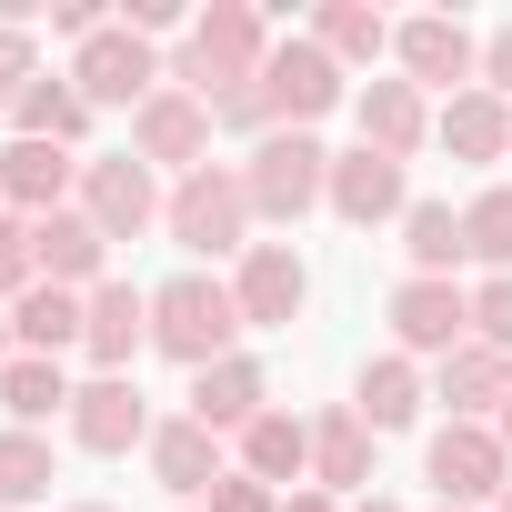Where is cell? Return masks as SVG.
Instances as JSON below:
<instances>
[{"instance_id":"1","label":"cell","mask_w":512,"mask_h":512,"mask_svg":"<svg viewBox=\"0 0 512 512\" xmlns=\"http://www.w3.org/2000/svg\"><path fill=\"white\" fill-rule=\"evenodd\" d=\"M262 61H272V21L251 11V0H211V11H191V31H181L171 91L211 101V91H241V81H262Z\"/></svg>"},{"instance_id":"2","label":"cell","mask_w":512,"mask_h":512,"mask_svg":"<svg viewBox=\"0 0 512 512\" xmlns=\"http://www.w3.org/2000/svg\"><path fill=\"white\" fill-rule=\"evenodd\" d=\"M151 352H171L181 372L231 362V352H241V302H231V282H211V272L161 282V292H151Z\"/></svg>"},{"instance_id":"3","label":"cell","mask_w":512,"mask_h":512,"mask_svg":"<svg viewBox=\"0 0 512 512\" xmlns=\"http://www.w3.org/2000/svg\"><path fill=\"white\" fill-rule=\"evenodd\" d=\"M161 231L191 251V262H241V251H251V191H241V161H201L191 181H171Z\"/></svg>"},{"instance_id":"4","label":"cell","mask_w":512,"mask_h":512,"mask_svg":"<svg viewBox=\"0 0 512 512\" xmlns=\"http://www.w3.org/2000/svg\"><path fill=\"white\" fill-rule=\"evenodd\" d=\"M241 191H251V221H302V211H322L332 201V151L312 141V131H272V141H251L241 151Z\"/></svg>"},{"instance_id":"5","label":"cell","mask_w":512,"mask_h":512,"mask_svg":"<svg viewBox=\"0 0 512 512\" xmlns=\"http://www.w3.org/2000/svg\"><path fill=\"white\" fill-rule=\"evenodd\" d=\"M262 101H272V131H312V121H332V111L352 101V71L302 31V41H272V61H262Z\"/></svg>"},{"instance_id":"6","label":"cell","mask_w":512,"mask_h":512,"mask_svg":"<svg viewBox=\"0 0 512 512\" xmlns=\"http://www.w3.org/2000/svg\"><path fill=\"white\" fill-rule=\"evenodd\" d=\"M422 472H432V492H442L452 512H492V502L512 492V452H502L492 422H442L432 452H422Z\"/></svg>"},{"instance_id":"7","label":"cell","mask_w":512,"mask_h":512,"mask_svg":"<svg viewBox=\"0 0 512 512\" xmlns=\"http://www.w3.org/2000/svg\"><path fill=\"white\" fill-rule=\"evenodd\" d=\"M161 81H171V71H161V51H151L141 31H121V21H111L101 41H81V51H71V91H81L91 111H141Z\"/></svg>"},{"instance_id":"8","label":"cell","mask_w":512,"mask_h":512,"mask_svg":"<svg viewBox=\"0 0 512 512\" xmlns=\"http://www.w3.org/2000/svg\"><path fill=\"white\" fill-rule=\"evenodd\" d=\"M71 211H91L101 241H141V231L171 211V191L151 181L141 151H101V161H81V201H71Z\"/></svg>"},{"instance_id":"9","label":"cell","mask_w":512,"mask_h":512,"mask_svg":"<svg viewBox=\"0 0 512 512\" xmlns=\"http://www.w3.org/2000/svg\"><path fill=\"white\" fill-rule=\"evenodd\" d=\"M462 342H472V292L402 272V282H392V352H402V362H452Z\"/></svg>"},{"instance_id":"10","label":"cell","mask_w":512,"mask_h":512,"mask_svg":"<svg viewBox=\"0 0 512 512\" xmlns=\"http://www.w3.org/2000/svg\"><path fill=\"white\" fill-rule=\"evenodd\" d=\"M231 302H241V332H292L302 302H312V272L292 241H251L231 262Z\"/></svg>"},{"instance_id":"11","label":"cell","mask_w":512,"mask_h":512,"mask_svg":"<svg viewBox=\"0 0 512 512\" xmlns=\"http://www.w3.org/2000/svg\"><path fill=\"white\" fill-rule=\"evenodd\" d=\"M392 61H402L412 91H472V81H482V41H472L452 11H412V21H392Z\"/></svg>"},{"instance_id":"12","label":"cell","mask_w":512,"mask_h":512,"mask_svg":"<svg viewBox=\"0 0 512 512\" xmlns=\"http://www.w3.org/2000/svg\"><path fill=\"white\" fill-rule=\"evenodd\" d=\"M151 432H161V422H151V402H141L131 372H91V382L71 392V442H81V452H101V462H111V452H151Z\"/></svg>"},{"instance_id":"13","label":"cell","mask_w":512,"mask_h":512,"mask_svg":"<svg viewBox=\"0 0 512 512\" xmlns=\"http://www.w3.org/2000/svg\"><path fill=\"white\" fill-rule=\"evenodd\" d=\"M131 151H141L151 171H181V181H191V171L211 161V101H191V91L161 81V91L131 111Z\"/></svg>"},{"instance_id":"14","label":"cell","mask_w":512,"mask_h":512,"mask_svg":"<svg viewBox=\"0 0 512 512\" xmlns=\"http://www.w3.org/2000/svg\"><path fill=\"white\" fill-rule=\"evenodd\" d=\"M0 201H11V221H51L81 201V161L61 141H11L0 151Z\"/></svg>"},{"instance_id":"15","label":"cell","mask_w":512,"mask_h":512,"mask_svg":"<svg viewBox=\"0 0 512 512\" xmlns=\"http://www.w3.org/2000/svg\"><path fill=\"white\" fill-rule=\"evenodd\" d=\"M352 121H362V151L412 161V151L432 141V91H412L402 71H392V81H362V91H352Z\"/></svg>"},{"instance_id":"16","label":"cell","mask_w":512,"mask_h":512,"mask_svg":"<svg viewBox=\"0 0 512 512\" xmlns=\"http://www.w3.org/2000/svg\"><path fill=\"white\" fill-rule=\"evenodd\" d=\"M322 211H342L352 231H382V221L412 211V181H402V161H382V151H332V201H322Z\"/></svg>"},{"instance_id":"17","label":"cell","mask_w":512,"mask_h":512,"mask_svg":"<svg viewBox=\"0 0 512 512\" xmlns=\"http://www.w3.org/2000/svg\"><path fill=\"white\" fill-rule=\"evenodd\" d=\"M31 262H41V282H61V292H101V282H111V241H101L91 211H51V221H31Z\"/></svg>"},{"instance_id":"18","label":"cell","mask_w":512,"mask_h":512,"mask_svg":"<svg viewBox=\"0 0 512 512\" xmlns=\"http://www.w3.org/2000/svg\"><path fill=\"white\" fill-rule=\"evenodd\" d=\"M262 412H272V382H262V362H251V352H231V362L191 372V422H201V432L241 442V432L262 422Z\"/></svg>"},{"instance_id":"19","label":"cell","mask_w":512,"mask_h":512,"mask_svg":"<svg viewBox=\"0 0 512 512\" xmlns=\"http://www.w3.org/2000/svg\"><path fill=\"white\" fill-rule=\"evenodd\" d=\"M81 352H91V372H131L151 352V292L141 282H101L91 322H81Z\"/></svg>"},{"instance_id":"20","label":"cell","mask_w":512,"mask_h":512,"mask_svg":"<svg viewBox=\"0 0 512 512\" xmlns=\"http://www.w3.org/2000/svg\"><path fill=\"white\" fill-rule=\"evenodd\" d=\"M141 462H151V482H161L171 502H211V482L231 472V462H221V432H201L191 412H171V422L151 432V452H141Z\"/></svg>"},{"instance_id":"21","label":"cell","mask_w":512,"mask_h":512,"mask_svg":"<svg viewBox=\"0 0 512 512\" xmlns=\"http://www.w3.org/2000/svg\"><path fill=\"white\" fill-rule=\"evenodd\" d=\"M372 442H382V432H372L352 402L312 412V492H332V502H342V492H362V482H372Z\"/></svg>"},{"instance_id":"22","label":"cell","mask_w":512,"mask_h":512,"mask_svg":"<svg viewBox=\"0 0 512 512\" xmlns=\"http://www.w3.org/2000/svg\"><path fill=\"white\" fill-rule=\"evenodd\" d=\"M231 452H241V472H251V482H272V492H302V482H312V422H302V412H282V402L251 422Z\"/></svg>"},{"instance_id":"23","label":"cell","mask_w":512,"mask_h":512,"mask_svg":"<svg viewBox=\"0 0 512 512\" xmlns=\"http://www.w3.org/2000/svg\"><path fill=\"white\" fill-rule=\"evenodd\" d=\"M432 141H442L452 161H512V101H492V91L472 81V91H452V101L432 111Z\"/></svg>"},{"instance_id":"24","label":"cell","mask_w":512,"mask_h":512,"mask_svg":"<svg viewBox=\"0 0 512 512\" xmlns=\"http://www.w3.org/2000/svg\"><path fill=\"white\" fill-rule=\"evenodd\" d=\"M442 412L452 422H502V402H512V352H492V342H462L452 362H442Z\"/></svg>"},{"instance_id":"25","label":"cell","mask_w":512,"mask_h":512,"mask_svg":"<svg viewBox=\"0 0 512 512\" xmlns=\"http://www.w3.org/2000/svg\"><path fill=\"white\" fill-rule=\"evenodd\" d=\"M81 322H91V292H61V282H31V292L11 302V342L41 352V362L81 352Z\"/></svg>"},{"instance_id":"26","label":"cell","mask_w":512,"mask_h":512,"mask_svg":"<svg viewBox=\"0 0 512 512\" xmlns=\"http://www.w3.org/2000/svg\"><path fill=\"white\" fill-rule=\"evenodd\" d=\"M71 372L61 362H41V352H11V362H0V412H11L21 432H41V422H71Z\"/></svg>"},{"instance_id":"27","label":"cell","mask_w":512,"mask_h":512,"mask_svg":"<svg viewBox=\"0 0 512 512\" xmlns=\"http://www.w3.org/2000/svg\"><path fill=\"white\" fill-rule=\"evenodd\" d=\"M81 131H91V101L71 91V71H41V81L11 101V141H61V151H81Z\"/></svg>"},{"instance_id":"28","label":"cell","mask_w":512,"mask_h":512,"mask_svg":"<svg viewBox=\"0 0 512 512\" xmlns=\"http://www.w3.org/2000/svg\"><path fill=\"white\" fill-rule=\"evenodd\" d=\"M352 412H362L372 432H402V422L422 412V362H402V352L362 362V382H352Z\"/></svg>"},{"instance_id":"29","label":"cell","mask_w":512,"mask_h":512,"mask_svg":"<svg viewBox=\"0 0 512 512\" xmlns=\"http://www.w3.org/2000/svg\"><path fill=\"white\" fill-rule=\"evenodd\" d=\"M51 482H61V452H51V432L0 422V512H31Z\"/></svg>"},{"instance_id":"30","label":"cell","mask_w":512,"mask_h":512,"mask_svg":"<svg viewBox=\"0 0 512 512\" xmlns=\"http://www.w3.org/2000/svg\"><path fill=\"white\" fill-rule=\"evenodd\" d=\"M402 251H412L422 282H452V272H462V211H452V201H412V211H402Z\"/></svg>"},{"instance_id":"31","label":"cell","mask_w":512,"mask_h":512,"mask_svg":"<svg viewBox=\"0 0 512 512\" xmlns=\"http://www.w3.org/2000/svg\"><path fill=\"white\" fill-rule=\"evenodd\" d=\"M312 41H322V51H332L342 71H372V61L392 51V21L372 11V0H332V11L312 21Z\"/></svg>"},{"instance_id":"32","label":"cell","mask_w":512,"mask_h":512,"mask_svg":"<svg viewBox=\"0 0 512 512\" xmlns=\"http://www.w3.org/2000/svg\"><path fill=\"white\" fill-rule=\"evenodd\" d=\"M462 262H482V282L512 272V181H492V191L462 201Z\"/></svg>"},{"instance_id":"33","label":"cell","mask_w":512,"mask_h":512,"mask_svg":"<svg viewBox=\"0 0 512 512\" xmlns=\"http://www.w3.org/2000/svg\"><path fill=\"white\" fill-rule=\"evenodd\" d=\"M472 342H492V352H512V272H492V282H472Z\"/></svg>"},{"instance_id":"34","label":"cell","mask_w":512,"mask_h":512,"mask_svg":"<svg viewBox=\"0 0 512 512\" xmlns=\"http://www.w3.org/2000/svg\"><path fill=\"white\" fill-rule=\"evenodd\" d=\"M31 282H41V262H31V221H0V312H11Z\"/></svg>"},{"instance_id":"35","label":"cell","mask_w":512,"mask_h":512,"mask_svg":"<svg viewBox=\"0 0 512 512\" xmlns=\"http://www.w3.org/2000/svg\"><path fill=\"white\" fill-rule=\"evenodd\" d=\"M31 81H41V51H31V31H11V21H0V111H11Z\"/></svg>"},{"instance_id":"36","label":"cell","mask_w":512,"mask_h":512,"mask_svg":"<svg viewBox=\"0 0 512 512\" xmlns=\"http://www.w3.org/2000/svg\"><path fill=\"white\" fill-rule=\"evenodd\" d=\"M201 512H282V492H272V482H251V472L231 462V472L211 482V502H201Z\"/></svg>"},{"instance_id":"37","label":"cell","mask_w":512,"mask_h":512,"mask_svg":"<svg viewBox=\"0 0 512 512\" xmlns=\"http://www.w3.org/2000/svg\"><path fill=\"white\" fill-rule=\"evenodd\" d=\"M482 91H492V101H512V21L482 41Z\"/></svg>"},{"instance_id":"38","label":"cell","mask_w":512,"mask_h":512,"mask_svg":"<svg viewBox=\"0 0 512 512\" xmlns=\"http://www.w3.org/2000/svg\"><path fill=\"white\" fill-rule=\"evenodd\" d=\"M121 31H141V41H151V31H191V21H181V0H131Z\"/></svg>"},{"instance_id":"39","label":"cell","mask_w":512,"mask_h":512,"mask_svg":"<svg viewBox=\"0 0 512 512\" xmlns=\"http://www.w3.org/2000/svg\"><path fill=\"white\" fill-rule=\"evenodd\" d=\"M282 512H342V502H332V492H312V482H302V492H282Z\"/></svg>"},{"instance_id":"40","label":"cell","mask_w":512,"mask_h":512,"mask_svg":"<svg viewBox=\"0 0 512 512\" xmlns=\"http://www.w3.org/2000/svg\"><path fill=\"white\" fill-rule=\"evenodd\" d=\"M11 352H21V342H11V312H0V362H11Z\"/></svg>"},{"instance_id":"41","label":"cell","mask_w":512,"mask_h":512,"mask_svg":"<svg viewBox=\"0 0 512 512\" xmlns=\"http://www.w3.org/2000/svg\"><path fill=\"white\" fill-rule=\"evenodd\" d=\"M352 512H402V502H382V492H372V502H352Z\"/></svg>"},{"instance_id":"42","label":"cell","mask_w":512,"mask_h":512,"mask_svg":"<svg viewBox=\"0 0 512 512\" xmlns=\"http://www.w3.org/2000/svg\"><path fill=\"white\" fill-rule=\"evenodd\" d=\"M492 432H502V452H512V402H502V422H492Z\"/></svg>"},{"instance_id":"43","label":"cell","mask_w":512,"mask_h":512,"mask_svg":"<svg viewBox=\"0 0 512 512\" xmlns=\"http://www.w3.org/2000/svg\"><path fill=\"white\" fill-rule=\"evenodd\" d=\"M61 512H121V502H61Z\"/></svg>"},{"instance_id":"44","label":"cell","mask_w":512,"mask_h":512,"mask_svg":"<svg viewBox=\"0 0 512 512\" xmlns=\"http://www.w3.org/2000/svg\"><path fill=\"white\" fill-rule=\"evenodd\" d=\"M492 512H512V492H502V502H492Z\"/></svg>"},{"instance_id":"45","label":"cell","mask_w":512,"mask_h":512,"mask_svg":"<svg viewBox=\"0 0 512 512\" xmlns=\"http://www.w3.org/2000/svg\"><path fill=\"white\" fill-rule=\"evenodd\" d=\"M0 221H11V201H0Z\"/></svg>"},{"instance_id":"46","label":"cell","mask_w":512,"mask_h":512,"mask_svg":"<svg viewBox=\"0 0 512 512\" xmlns=\"http://www.w3.org/2000/svg\"><path fill=\"white\" fill-rule=\"evenodd\" d=\"M442 512H452V502H442Z\"/></svg>"}]
</instances>
